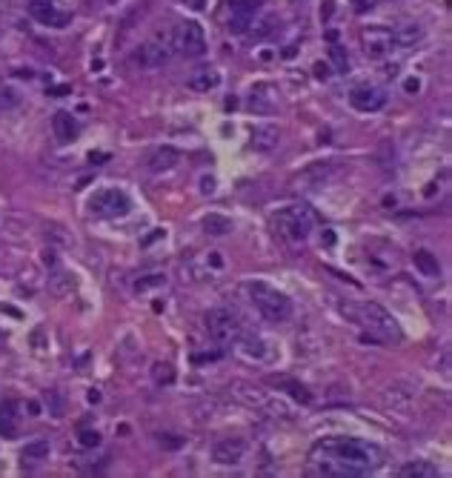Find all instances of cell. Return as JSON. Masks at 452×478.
<instances>
[{
	"instance_id": "277c9868",
	"label": "cell",
	"mask_w": 452,
	"mask_h": 478,
	"mask_svg": "<svg viewBox=\"0 0 452 478\" xmlns=\"http://www.w3.org/2000/svg\"><path fill=\"white\" fill-rule=\"evenodd\" d=\"M272 223L278 238H284L289 244H304L315 226V212L307 203H292V206H284Z\"/></svg>"
},
{
	"instance_id": "1f68e13d",
	"label": "cell",
	"mask_w": 452,
	"mask_h": 478,
	"mask_svg": "<svg viewBox=\"0 0 452 478\" xmlns=\"http://www.w3.org/2000/svg\"><path fill=\"white\" fill-rule=\"evenodd\" d=\"M183 4H186L189 9H195V12H200V9H203V4H206V0H183Z\"/></svg>"
},
{
	"instance_id": "7c38bea8",
	"label": "cell",
	"mask_w": 452,
	"mask_h": 478,
	"mask_svg": "<svg viewBox=\"0 0 452 478\" xmlns=\"http://www.w3.org/2000/svg\"><path fill=\"white\" fill-rule=\"evenodd\" d=\"M29 15H32L38 24L52 26V29H63V26L72 21V15L61 12V9L52 4V0H32V4H29Z\"/></svg>"
},
{
	"instance_id": "d6a6232c",
	"label": "cell",
	"mask_w": 452,
	"mask_h": 478,
	"mask_svg": "<svg viewBox=\"0 0 452 478\" xmlns=\"http://www.w3.org/2000/svg\"><path fill=\"white\" fill-rule=\"evenodd\" d=\"M66 92H69V86H58V89H52L55 98H61V95H66Z\"/></svg>"
},
{
	"instance_id": "d4e9b609",
	"label": "cell",
	"mask_w": 452,
	"mask_h": 478,
	"mask_svg": "<svg viewBox=\"0 0 452 478\" xmlns=\"http://www.w3.org/2000/svg\"><path fill=\"white\" fill-rule=\"evenodd\" d=\"M158 287H166V275L163 273L140 275V281H135V293H149V290H158Z\"/></svg>"
},
{
	"instance_id": "4fadbf2b",
	"label": "cell",
	"mask_w": 452,
	"mask_h": 478,
	"mask_svg": "<svg viewBox=\"0 0 452 478\" xmlns=\"http://www.w3.org/2000/svg\"><path fill=\"white\" fill-rule=\"evenodd\" d=\"M349 103L358 112H378L386 106V92L381 86H355L349 95Z\"/></svg>"
},
{
	"instance_id": "44dd1931",
	"label": "cell",
	"mask_w": 452,
	"mask_h": 478,
	"mask_svg": "<svg viewBox=\"0 0 452 478\" xmlns=\"http://www.w3.org/2000/svg\"><path fill=\"white\" fill-rule=\"evenodd\" d=\"M250 106H252L255 112H275V109H278V98L272 95L269 86H258V89L252 92V98H250Z\"/></svg>"
},
{
	"instance_id": "9c48e42d",
	"label": "cell",
	"mask_w": 452,
	"mask_h": 478,
	"mask_svg": "<svg viewBox=\"0 0 452 478\" xmlns=\"http://www.w3.org/2000/svg\"><path fill=\"white\" fill-rule=\"evenodd\" d=\"M175 52L186 55V58H203L206 55V35L203 26L195 21H183L175 29Z\"/></svg>"
},
{
	"instance_id": "2e32d148",
	"label": "cell",
	"mask_w": 452,
	"mask_h": 478,
	"mask_svg": "<svg viewBox=\"0 0 452 478\" xmlns=\"http://www.w3.org/2000/svg\"><path fill=\"white\" fill-rule=\"evenodd\" d=\"M389 35H392V46L395 49H406V46H415L423 38V29L418 24H401V26L389 29Z\"/></svg>"
},
{
	"instance_id": "52a82bcc",
	"label": "cell",
	"mask_w": 452,
	"mask_h": 478,
	"mask_svg": "<svg viewBox=\"0 0 452 478\" xmlns=\"http://www.w3.org/2000/svg\"><path fill=\"white\" fill-rule=\"evenodd\" d=\"M232 392H235L238 401H244L247 407H252V410H258V412H267V415H289L287 407L281 404V398H275L272 392H267V390H261V387H252V384H247V381H238V384H232Z\"/></svg>"
},
{
	"instance_id": "ffe728a7",
	"label": "cell",
	"mask_w": 452,
	"mask_h": 478,
	"mask_svg": "<svg viewBox=\"0 0 452 478\" xmlns=\"http://www.w3.org/2000/svg\"><path fill=\"white\" fill-rule=\"evenodd\" d=\"M415 267L423 273V278H441V264H438V255H432L429 250H418L412 255Z\"/></svg>"
},
{
	"instance_id": "5b68a950",
	"label": "cell",
	"mask_w": 452,
	"mask_h": 478,
	"mask_svg": "<svg viewBox=\"0 0 452 478\" xmlns=\"http://www.w3.org/2000/svg\"><path fill=\"white\" fill-rule=\"evenodd\" d=\"M203 321H206V332H209V338H212L217 347L235 344V341H241V335H244V324H241L238 312L226 310V307H215V310H209Z\"/></svg>"
},
{
	"instance_id": "4dcf8cb0",
	"label": "cell",
	"mask_w": 452,
	"mask_h": 478,
	"mask_svg": "<svg viewBox=\"0 0 452 478\" xmlns=\"http://www.w3.org/2000/svg\"><path fill=\"white\" fill-rule=\"evenodd\" d=\"M200 192H203V195H212V192H215V180H212V178H200Z\"/></svg>"
},
{
	"instance_id": "8fae6325",
	"label": "cell",
	"mask_w": 452,
	"mask_h": 478,
	"mask_svg": "<svg viewBox=\"0 0 452 478\" xmlns=\"http://www.w3.org/2000/svg\"><path fill=\"white\" fill-rule=\"evenodd\" d=\"M247 455V441L241 435H226L212 444V461L220 467H235Z\"/></svg>"
},
{
	"instance_id": "f1b7e54d",
	"label": "cell",
	"mask_w": 452,
	"mask_h": 478,
	"mask_svg": "<svg viewBox=\"0 0 452 478\" xmlns=\"http://www.w3.org/2000/svg\"><path fill=\"white\" fill-rule=\"evenodd\" d=\"M78 444H81V447H86V449H89V447H98V444H101V435H98L95 429H81Z\"/></svg>"
},
{
	"instance_id": "83f0119b",
	"label": "cell",
	"mask_w": 452,
	"mask_h": 478,
	"mask_svg": "<svg viewBox=\"0 0 452 478\" xmlns=\"http://www.w3.org/2000/svg\"><path fill=\"white\" fill-rule=\"evenodd\" d=\"M152 375H155L158 384H172V381H175V372H172L169 364H155V372H152Z\"/></svg>"
},
{
	"instance_id": "836d02e7",
	"label": "cell",
	"mask_w": 452,
	"mask_h": 478,
	"mask_svg": "<svg viewBox=\"0 0 452 478\" xmlns=\"http://www.w3.org/2000/svg\"><path fill=\"white\" fill-rule=\"evenodd\" d=\"M52 4H55V0H52Z\"/></svg>"
},
{
	"instance_id": "9a60e30c",
	"label": "cell",
	"mask_w": 452,
	"mask_h": 478,
	"mask_svg": "<svg viewBox=\"0 0 452 478\" xmlns=\"http://www.w3.org/2000/svg\"><path fill=\"white\" fill-rule=\"evenodd\" d=\"M178 163H180V152H178L175 146H160V149H155V152L149 155V161H146L149 172H155V175L169 172V169H175Z\"/></svg>"
},
{
	"instance_id": "d6986e66",
	"label": "cell",
	"mask_w": 452,
	"mask_h": 478,
	"mask_svg": "<svg viewBox=\"0 0 452 478\" xmlns=\"http://www.w3.org/2000/svg\"><path fill=\"white\" fill-rule=\"evenodd\" d=\"M278 143H281V132H278L275 126H255L250 146L258 149V152H272Z\"/></svg>"
},
{
	"instance_id": "8992f818",
	"label": "cell",
	"mask_w": 452,
	"mask_h": 478,
	"mask_svg": "<svg viewBox=\"0 0 452 478\" xmlns=\"http://www.w3.org/2000/svg\"><path fill=\"white\" fill-rule=\"evenodd\" d=\"M172 55H175V32L158 29L146 44H140V49L135 52V63L143 69H158V66L169 63Z\"/></svg>"
},
{
	"instance_id": "603a6c76",
	"label": "cell",
	"mask_w": 452,
	"mask_h": 478,
	"mask_svg": "<svg viewBox=\"0 0 452 478\" xmlns=\"http://www.w3.org/2000/svg\"><path fill=\"white\" fill-rule=\"evenodd\" d=\"M438 467L429 461H409L401 467V478H438Z\"/></svg>"
},
{
	"instance_id": "5bb4252c",
	"label": "cell",
	"mask_w": 452,
	"mask_h": 478,
	"mask_svg": "<svg viewBox=\"0 0 452 478\" xmlns=\"http://www.w3.org/2000/svg\"><path fill=\"white\" fill-rule=\"evenodd\" d=\"M364 49H366L369 58H384V55H389V52L395 49L389 29H366V32H364Z\"/></svg>"
},
{
	"instance_id": "3957f363",
	"label": "cell",
	"mask_w": 452,
	"mask_h": 478,
	"mask_svg": "<svg viewBox=\"0 0 452 478\" xmlns=\"http://www.w3.org/2000/svg\"><path fill=\"white\" fill-rule=\"evenodd\" d=\"M247 295H250V304L258 310V315L272 321V324H281V321H287L292 315L289 295H284L281 290H275L267 281H250L247 284Z\"/></svg>"
},
{
	"instance_id": "f546056e",
	"label": "cell",
	"mask_w": 452,
	"mask_h": 478,
	"mask_svg": "<svg viewBox=\"0 0 452 478\" xmlns=\"http://www.w3.org/2000/svg\"><path fill=\"white\" fill-rule=\"evenodd\" d=\"M284 387H287V390H289V392H292V395H295L298 401H304V404H309V401H312V395H309V392H307L304 387H298L295 381H287Z\"/></svg>"
},
{
	"instance_id": "30bf717a",
	"label": "cell",
	"mask_w": 452,
	"mask_h": 478,
	"mask_svg": "<svg viewBox=\"0 0 452 478\" xmlns=\"http://www.w3.org/2000/svg\"><path fill=\"white\" fill-rule=\"evenodd\" d=\"M261 9H264V0H230V32L235 35L250 32Z\"/></svg>"
},
{
	"instance_id": "ac0fdd59",
	"label": "cell",
	"mask_w": 452,
	"mask_h": 478,
	"mask_svg": "<svg viewBox=\"0 0 452 478\" xmlns=\"http://www.w3.org/2000/svg\"><path fill=\"white\" fill-rule=\"evenodd\" d=\"M52 129H55V135H58V141H63V143H69V141H75L78 138V132H81V126H78V121L72 118V112H55V118H52Z\"/></svg>"
},
{
	"instance_id": "6da1fadb",
	"label": "cell",
	"mask_w": 452,
	"mask_h": 478,
	"mask_svg": "<svg viewBox=\"0 0 452 478\" xmlns=\"http://www.w3.org/2000/svg\"><path fill=\"white\" fill-rule=\"evenodd\" d=\"M309 464L318 475H335V478H355L369 475L384 464V452L361 438H324L312 447Z\"/></svg>"
},
{
	"instance_id": "4316f807",
	"label": "cell",
	"mask_w": 452,
	"mask_h": 478,
	"mask_svg": "<svg viewBox=\"0 0 452 478\" xmlns=\"http://www.w3.org/2000/svg\"><path fill=\"white\" fill-rule=\"evenodd\" d=\"M21 103V95L15 89H0V112H6V109H15Z\"/></svg>"
},
{
	"instance_id": "e0dca14e",
	"label": "cell",
	"mask_w": 452,
	"mask_h": 478,
	"mask_svg": "<svg viewBox=\"0 0 452 478\" xmlns=\"http://www.w3.org/2000/svg\"><path fill=\"white\" fill-rule=\"evenodd\" d=\"M217 83H220V72L212 69V66L195 69V72L189 75V81H186V86H189L192 92H209V89H215Z\"/></svg>"
},
{
	"instance_id": "ba28073f",
	"label": "cell",
	"mask_w": 452,
	"mask_h": 478,
	"mask_svg": "<svg viewBox=\"0 0 452 478\" xmlns=\"http://www.w3.org/2000/svg\"><path fill=\"white\" fill-rule=\"evenodd\" d=\"M129 195L118 186H106L89 198V212L98 218H123L129 212Z\"/></svg>"
},
{
	"instance_id": "484cf974",
	"label": "cell",
	"mask_w": 452,
	"mask_h": 478,
	"mask_svg": "<svg viewBox=\"0 0 452 478\" xmlns=\"http://www.w3.org/2000/svg\"><path fill=\"white\" fill-rule=\"evenodd\" d=\"M203 226H206L209 235H226V232H232V223L226 220V218H220V215H209V218L203 220Z\"/></svg>"
},
{
	"instance_id": "7402d4cb",
	"label": "cell",
	"mask_w": 452,
	"mask_h": 478,
	"mask_svg": "<svg viewBox=\"0 0 452 478\" xmlns=\"http://www.w3.org/2000/svg\"><path fill=\"white\" fill-rule=\"evenodd\" d=\"M49 452H52L49 441L38 438V441H29V444L24 447L21 458H24V464H41V461H46V458H49Z\"/></svg>"
},
{
	"instance_id": "cb8c5ba5",
	"label": "cell",
	"mask_w": 452,
	"mask_h": 478,
	"mask_svg": "<svg viewBox=\"0 0 452 478\" xmlns=\"http://www.w3.org/2000/svg\"><path fill=\"white\" fill-rule=\"evenodd\" d=\"M15 410H18V404H12V401L0 407V435H6V438H12L18 432L21 415H15Z\"/></svg>"
},
{
	"instance_id": "7a4b0ae2",
	"label": "cell",
	"mask_w": 452,
	"mask_h": 478,
	"mask_svg": "<svg viewBox=\"0 0 452 478\" xmlns=\"http://www.w3.org/2000/svg\"><path fill=\"white\" fill-rule=\"evenodd\" d=\"M344 312H346L355 324H361V327L366 330L364 338H372V341H381V344H398V341H401V327H398V321H395L381 304H375V301H361V304H355V307H344Z\"/></svg>"
}]
</instances>
